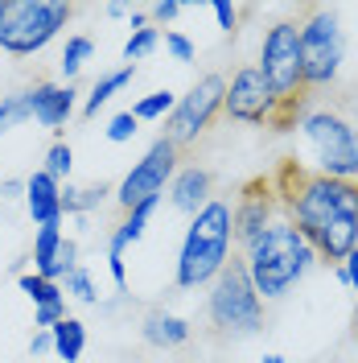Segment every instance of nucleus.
I'll return each mask as SVG.
<instances>
[{
	"label": "nucleus",
	"mask_w": 358,
	"mask_h": 363,
	"mask_svg": "<svg viewBox=\"0 0 358 363\" xmlns=\"http://www.w3.org/2000/svg\"><path fill=\"white\" fill-rule=\"evenodd\" d=\"M50 335H54V355H58L62 363L83 359V351H87V326H83L79 318H62Z\"/></svg>",
	"instance_id": "17"
},
{
	"label": "nucleus",
	"mask_w": 358,
	"mask_h": 363,
	"mask_svg": "<svg viewBox=\"0 0 358 363\" xmlns=\"http://www.w3.org/2000/svg\"><path fill=\"white\" fill-rule=\"evenodd\" d=\"M25 211L37 227L62 223V182H54L45 169H33L25 178Z\"/></svg>",
	"instance_id": "14"
},
{
	"label": "nucleus",
	"mask_w": 358,
	"mask_h": 363,
	"mask_svg": "<svg viewBox=\"0 0 358 363\" xmlns=\"http://www.w3.org/2000/svg\"><path fill=\"white\" fill-rule=\"evenodd\" d=\"M178 13H181L178 0H157V4H149V17H153V21H161V25H169Z\"/></svg>",
	"instance_id": "33"
},
{
	"label": "nucleus",
	"mask_w": 358,
	"mask_h": 363,
	"mask_svg": "<svg viewBox=\"0 0 358 363\" xmlns=\"http://www.w3.org/2000/svg\"><path fill=\"white\" fill-rule=\"evenodd\" d=\"M354 339H358V306H354Z\"/></svg>",
	"instance_id": "38"
},
{
	"label": "nucleus",
	"mask_w": 358,
	"mask_h": 363,
	"mask_svg": "<svg viewBox=\"0 0 358 363\" xmlns=\"http://www.w3.org/2000/svg\"><path fill=\"white\" fill-rule=\"evenodd\" d=\"M235 244V223H231V203L210 199L185 227V240L178 252V289H210V281L226 269Z\"/></svg>",
	"instance_id": "3"
},
{
	"label": "nucleus",
	"mask_w": 358,
	"mask_h": 363,
	"mask_svg": "<svg viewBox=\"0 0 358 363\" xmlns=\"http://www.w3.org/2000/svg\"><path fill=\"white\" fill-rule=\"evenodd\" d=\"M206 314H210V326L226 339H251L264 330V301H260L239 256H231L226 269L210 281Z\"/></svg>",
	"instance_id": "5"
},
{
	"label": "nucleus",
	"mask_w": 358,
	"mask_h": 363,
	"mask_svg": "<svg viewBox=\"0 0 358 363\" xmlns=\"http://www.w3.org/2000/svg\"><path fill=\"white\" fill-rule=\"evenodd\" d=\"M136 133H140V120H136L132 112H115L112 120H108V140H112V145H128Z\"/></svg>",
	"instance_id": "28"
},
{
	"label": "nucleus",
	"mask_w": 358,
	"mask_h": 363,
	"mask_svg": "<svg viewBox=\"0 0 358 363\" xmlns=\"http://www.w3.org/2000/svg\"><path fill=\"white\" fill-rule=\"evenodd\" d=\"M91 54H95V42H91V38H67L62 58H58V70H62V79H67V83L79 79V70L91 62Z\"/></svg>",
	"instance_id": "21"
},
{
	"label": "nucleus",
	"mask_w": 358,
	"mask_h": 363,
	"mask_svg": "<svg viewBox=\"0 0 358 363\" xmlns=\"http://www.w3.org/2000/svg\"><path fill=\"white\" fill-rule=\"evenodd\" d=\"M74 9L67 0H4L0 9V50L4 54H42L70 25Z\"/></svg>",
	"instance_id": "6"
},
{
	"label": "nucleus",
	"mask_w": 358,
	"mask_h": 363,
	"mask_svg": "<svg viewBox=\"0 0 358 363\" xmlns=\"http://www.w3.org/2000/svg\"><path fill=\"white\" fill-rule=\"evenodd\" d=\"M210 13H214V21H219L223 33H235V29H239V9H235L231 0H214V4H210Z\"/></svg>",
	"instance_id": "31"
},
{
	"label": "nucleus",
	"mask_w": 358,
	"mask_h": 363,
	"mask_svg": "<svg viewBox=\"0 0 358 363\" xmlns=\"http://www.w3.org/2000/svg\"><path fill=\"white\" fill-rule=\"evenodd\" d=\"M136 29H149V13H144V9H136L132 13V33Z\"/></svg>",
	"instance_id": "36"
},
{
	"label": "nucleus",
	"mask_w": 358,
	"mask_h": 363,
	"mask_svg": "<svg viewBox=\"0 0 358 363\" xmlns=\"http://www.w3.org/2000/svg\"><path fill=\"white\" fill-rule=\"evenodd\" d=\"M0 9H4V0H0Z\"/></svg>",
	"instance_id": "39"
},
{
	"label": "nucleus",
	"mask_w": 358,
	"mask_h": 363,
	"mask_svg": "<svg viewBox=\"0 0 358 363\" xmlns=\"http://www.w3.org/2000/svg\"><path fill=\"white\" fill-rule=\"evenodd\" d=\"M173 108H178V95H173V91H153V95L136 99L128 112H132L140 124H144V120H165V116L173 112Z\"/></svg>",
	"instance_id": "22"
},
{
	"label": "nucleus",
	"mask_w": 358,
	"mask_h": 363,
	"mask_svg": "<svg viewBox=\"0 0 358 363\" xmlns=\"http://www.w3.org/2000/svg\"><path fill=\"white\" fill-rule=\"evenodd\" d=\"M280 219V194L272 178H251L239 186L235 203H231V223H235V244L239 252H247L272 223Z\"/></svg>",
	"instance_id": "10"
},
{
	"label": "nucleus",
	"mask_w": 358,
	"mask_h": 363,
	"mask_svg": "<svg viewBox=\"0 0 358 363\" xmlns=\"http://www.w3.org/2000/svg\"><path fill=\"white\" fill-rule=\"evenodd\" d=\"M62 318H70V314H67V297H62V301H54V306L33 310V326H37V330H54Z\"/></svg>",
	"instance_id": "30"
},
{
	"label": "nucleus",
	"mask_w": 358,
	"mask_h": 363,
	"mask_svg": "<svg viewBox=\"0 0 358 363\" xmlns=\"http://www.w3.org/2000/svg\"><path fill=\"white\" fill-rule=\"evenodd\" d=\"M70 269H79V240H62V248H58V256H54V264L50 269H42L45 281H54V285H62V277H67Z\"/></svg>",
	"instance_id": "27"
},
{
	"label": "nucleus",
	"mask_w": 358,
	"mask_h": 363,
	"mask_svg": "<svg viewBox=\"0 0 358 363\" xmlns=\"http://www.w3.org/2000/svg\"><path fill=\"white\" fill-rule=\"evenodd\" d=\"M276 108H280V99H276V95H272V87L264 83L260 67L235 70V79L226 83V99H223V112L231 116V120H239V124H264V128H272Z\"/></svg>",
	"instance_id": "11"
},
{
	"label": "nucleus",
	"mask_w": 358,
	"mask_h": 363,
	"mask_svg": "<svg viewBox=\"0 0 358 363\" xmlns=\"http://www.w3.org/2000/svg\"><path fill=\"white\" fill-rule=\"evenodd\" d=\"M210 199H214V174L202 169V165H178V174L169 182V203H173V211L194 219Z\"/></svg>",
	"instance_id": "13"
},
{
	"label": "nucleus",
	"mask_w": 358,
	"mask_h": 363,
	"mask_svg": "<svg viewBox=\"0 0 358 363\" xmlns=\"http://www.w3.org/2000/svg\"><path fill=\"white\" fill-rule=\"evenodd\" d=\"M25 99H29V116H33L42 128H50V133L67 128L74 108H79L74 83H37V87L25 91Z\"/></svg>",
	"instance_id": "12"
},
{
	"label": "nucleus",
	"mask_w": 358,
	"mask_h": 363,
	"mask_svg": "<svg viewBox=\"0 0 358 363\" xmlns=\"http://www.w3.org/2000/svg\"><path fill=\"white\" fill-rule=\"evenodd\" d=\"M301 140H305V157L321 178H342L358 182V124L350 116L334 108H309L301 120Z\"/></svg>",
	"instance_id": "4"
},
{
	"label": "nucleus",
	"mask_w": 358,
	"mask_h": 363,
	"mask_svg": "<svg viewBox=\"0 0 358 363\" xmlns=\"http://www.w3.org/2000/svg\"><path fill=\"white\" fill-rule=\"evenodd\" d=\"M132 79H136V67H128V62H124L120 70H108V74L91 87L87 99H83V116H99V108H103V104H112V99L128 87Z\"/></svg>",
	"instance_id": "16"
},
{
	"label": "nucleus",
	"mask_w": 358,
	"mask_h": 363,
	"mask_svg": "<svg viewBox=\"0 0 358 363\" xmlns=\"http://www.w3.org/2000/svg\"><path fill=\"white\" fill-rule=\"evenodd\" d=\"M264 363H284V355H264Z\"/></svg>",
	"instance_id": "37"
},
{
	"label": "nucleus",
	"mask_w": 358,
	"mask_h": 363,
	"mask_svg": "<svg viewBox=\"0 0 358 363\" xmlns=\"http://www.w3.org/2000/svg\"><path fill=\"white\" fill-rule=\"evenodd\" d=\"M29 120H33V116H29L25 91H13V95L0 99V136H8L13 128H21V124H29Z\"/></svg>",
	"instance_id": "24"
},
{
	"label": "nucleus",
	"mask_w": 358,
	"mask_h": 363,
	"mask_svg": "<svg viewBox=\"0 0 358 363\" xmlns=\"http://www.w3.org/2000/svg\"><path fill=\"white\" fill-rule=\"evenodd\" d=\"M157 45H161V29H153V25H149V29H136L132 38L124 42V62L136 67V62H140V58H149Z\"/></svg>",
	"instance_id": "25"
},
{
	"label": "nucleus",
	"mask_w": 358,
	"mask_h": 363,
	"mask_svg": "<svg viewBox=\"0 0 358 363\" xmlns=\"http://www.w3.org/2000/svg\"><path fill=\"white\" fill-rule=\"evenodd\" d=\"M190 335H194V326H190L185 318L169 314V310H149V314L140 318V339L149 342V347H157V351L185 347Z\"/></svg>",
	"instance_id": "15"
},
{
	"label": "nucleus",
	"mask_w": 358,
	"mask_h": 363,
	"mask_svg": "<svg viewBox=\"0 0 358 363\" xmlns=\"http://www.w3.org/2000/svg\"><path fill=\"white\" fill-rule=\"evenodd\" d=\"M173 174H178V145H173L169 136H157V140L149 145V153L136 161L132 169L124 174V182L115 186V203L124 206V215H128V211L140 206L144 199H165Z\"/></svg>",
	"instance_id": "9"
},
{
	"label": "nucleus",
	"mask_w": 358,
	"mask_h": 363,
	"mask_svg": "<svg viewBox=\"0 0 358 363\" xmlns=\"http://www.w3.org/2000/svg\"><path fill=\"white\" fill-rule=\"evenodd\" d=\"M62 223H50V227H37V235H33V272H42L54 264V256H58V248H62Z\"/></svg>",
	"instance_id": "20"
},
{
	"label": "nucleus",
	"mask_w": 358,
	"mask_h": 363,
	"mask_svg": "<svg viewBox=\"0 0 358 363\" xmlns=\"http://www.w3.org/2000/svg\"><path fill=\"white\" fill-rule=\"evenodd\" d=\"M239 260H243V269H247V277H251L260 301H280L292 285L305 281V272L317 264V252H313V244L284 219V211H280V219H276L247 252H239Z\"/></svg>",
	"instance_id": "2"
},
{
	"label": "nucleus",
	"mask_w": 358,
	"mask_h": 363,
	"mask_svg": "<svg viewBox=\"0 0 358 363\" xmlns=\"http://www.w3.org/2000/svg\"><path fill=\"white\" fill-rule=\"evenodd\" d=\"M62 294L74 297V301H83V306H99V289H95V277H91V269H70L67 277H62Z\"/></svg>",
	"instance_id": "23"
},
{
	"label": "nucleus",
	"mask_w": 358,
	"mask_h": 363,
	"mask_svg": "<svg viewBox=\"0 0 358 363\" xmlns=\"http://www.w3.org/2000/svg\"><path fill=\"white\" fill-rule=\"evenodd\" d=\"M223 99H226L223 74H202L198 83L178 99V108L165 116V136H169L178 149L190 145V140H198V136L214 124V116L223 112Z\"/></svg>",
	"instance_id": "8"
},
{
	"label": "nucleus",
	"mask_w": 358,
	"mask_h": 363,
	"mask_svg": "<svg viewBox=\"0 0 358 363\" xmlns=\"http://www.w3.org/2000/svg\"><path fill=\"white\" fill-rule=\"evenodd\" d=\"M272 186L280 194V211L309 244L317 260L342 264L358 248V182L321 178L301 161H284Z\"/></svg>",
	"instance_id": "1"
},
{
	"label": "nucleus",
	"mask_w": 358,
	"mask_h": 363,
	"mask_svg": "<svg viewBox=\"0 0 358 363\" xmlns=\"http://www.w3.org/2000/svg\"><path fill=\"white\" fill-rule=\"evenodd\" d=\"M17 289H21L29 301H33V310H42V306H54V301H62V285H54V281H45L42 272H21L17 277Z\"/></svg>",
	"instance_id": "19"
},
{
	"label": "nucleus",
	"mask_w": 358,
	"mask_h": 363,
	"mask_svg": "<svg viewBox=\"0 0 358 363\" xmlns=\"http://www.w3.org/2000/svg\"><path fill=\"white\" fill-rule=\"evenodd\" d=\"M342 54H346V38H342V21L330 9H309V17L301 21V70H305V87L321 91L330 87L342 70Z\"/></svg>",
	"instance_id": "7"
},
{
	"label": "nucleus",
	"mask_w": 358,
	"mask_h": 363,
	"mask_svg": "<svg viewBox=\"0 0 358 363\" xmlns=\"http://www.w3.org/2000/svg\"><path fill=\"white\" fill-rule=\"evenodd\" d=\"M4 199H25V182L0 178V203H4Z\"/></svg>",
	"instance_id": "35"
},
{
	"label": "nucleus",
	"mask_w": 358,
	"mask_h": 363,
	"mask_svg": "<svg viewBox=\"0 0 358 363\" xmlns=\"http://www.w3.org/2000/svg\"><path fill=\"white\" fill-rule=\"evenodd\" d=\"M108 194H115L108 182H99V186H70L67 182V186H62V219H67V215H74V219H79V215H91L95 206H103Z\"/></svg>",
	"instance_id": "18"
},
{
	"label": "nucleus",
	"mask_w": 358,
	"mask_h": 363,
	"mask_svg": "<svg viewBox=\"0 0 358 363\" xmlns=\"http://www.w3.org/2000/svg\"><path fill=\"white\" fill-rule=\"evenodd\" d=\"M165 50L173 54V62H194V58H198L194 42H190L185 33H178V29H165Z\"/></svg>",
	"instance_id": "29"
},
{
	"label": "nucleus",
	"mask_w": 358,
	"mask_h": 363,
	"mask_svg": "<svg viewBox=\"0 0 358 363\" xmlns=\"http://www.w3.org/2000/svg\"><path fill=\"white\" fill-rule=\"evenodd\" d=\"M42 169L54 182H67L70 178V169H74V153H70L67 140H54V145L45 149V165H42Z\"/></svg>",
	"instance_id": "26"
},
{
	"label": "nucleus",
	"mask_w": 358,
	"mask_h": 363,
	"mask_svg": "<svg viewBox=\"0 0 358 363\" xmlns=\"http://www.w3.org/2000/svg\"><path fill=\"white\" fill-rule=\"evenodd\" d=\"M334 272H337V281H342V285H350V289L358 294V248L350 252L342 264H334Z\"/></svg>",
	"instance_id": "32"
},
{
	"label": "nucleus",
	"mask_w": 358,
	"mask_h": 363,
	"mask_svg": "<svg viewBox=\"0 0 358 363\" xmlns=\"http://www.w3.org/2000/svg\"><path fill=\"white\" fill-rule=\"evenodd\" d=\"M29 355L37 359V355H54V335L50 330H37L33 339H29Z\"/></svg>",
	"instance_id": "34"
}]
</instances>
